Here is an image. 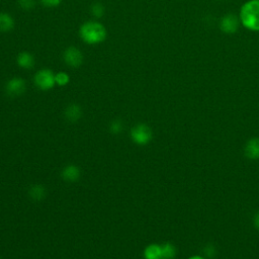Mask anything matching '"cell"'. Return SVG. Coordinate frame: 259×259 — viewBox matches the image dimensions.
I'll list each match as a JSON object with an SVG mask.
<instances>
[{
  "instance_id": "277c9868",
  "label": "cell",
  "mask_w": 259,
  "mask_h": 259,
  "mask_svg": "<svg viewBox=\"0 0 259 259\" xmlns=\"http://www.w3.org/2000/svg\"><path fill=\"white\" fill-rule=\"evenodd\" d=\"M35 83L42 90H50L56 84L55 74L49 69L40 70L35 76Z\"/></svg>"
},
{
  "instance_id": "8992f818",
  "label": "cell",
  "mask_w": 259,
  "mask_h": 259,
  "mask_svg": "<svg viewBox=\"0 0 259 259\" xmlns=\"http://www.w3.org/2000/svg\"><path fill=\"white\" fill-rule=\"evenodd\" d=\"M64 60L70 67H79L83 62L82 53L75 47H69L64 52Z\"/></svg>"
},
{
  "instance_id": "9c48e42d",
  "label": "cell",
  "mask_w": 259,
  "mask_h": 259,
  "mask_svg": "<svg viewBox=\"0 0 259 259\" xmlns=\"http://www.w3.org/2000/svg\"><path fill=\"white\" fill-rule=\"evenodd\" d=\"M244 154L250 160H259V137L251 138L247 141Z\"/></svg>"
},
{
  "instance_id": "6da1fadb",
  "label": "cell",
  "mask_w": 259,
  "mask_h": 259,
  "mask_svg": "<svg viewBox=\"0 0 259 259\" xmlns=\"http://www.w3.org/2000/svg\"><path fill=\"white\" fill-rule=\"evenodd\" d=\"M241 25L251 31L259 32V0H248L240 9Z\"/></svg>"
},
{
  "instance_id": "ba28073f",
  "label": "cell",
  "mask_w": 259,
  "mask_h": 259,
  "mask_svg": "<svg viewBox=\"0 0 259 259\" xmlns=\"http://www.w3.org/2000/svg\"><path fill=\"white\" fill-rule=\"evenodd\" d=\"M61 176L66 182L73 183V182H76L79 180V178L81 176V171L77 165L69 164L62 169Z\"/></svg>"
},
{
  "instance_id": "ac0fdd59",
  "label": "cell",
  "mask_w": 259,
  "mask_h": 259,
  "mask_svg": "<svg viewBox=\"0 0 259 259\" xmlns=\"http://www.w3.org/2000/svg\"><path fill=\"white\" fill-rule=\"evenodd\" d=\"M92 14L96 17V18H101L104 14V9L101 5L97 4V5H94L92 7Z\"/></svg>"
},
{
  "instance_id": "9a60e30c",
  "label": "cell",
  "mask_w": 259,
  "mask_h": 259,
  "mask_svg": "<svg viewBox=\"0 0 259 259\" xmlns=\"http://www.w3.org/2000/svg\"><path fill=\"white\" fill-rule=\"evenodd\" d=\"M162 256L161 259H174L176 256V248L172 243L166 242L161 245Z\"/></svg>"
},
{
  "instance_id": "7c38bea8",
  "label": "cell",
  "mask_w": 259,
  "mask_h": 259,
  "mask_svg": "<svg viewBox=\"0 0 259 259\" xmlns=\"http://www.w3.org/2000/svg\"><path fill=\"white\" fill-rule=\"evenodd\" d=\"M47 190L41 184H35L29 189V196L35 202H41L46 198Z\"/></svg>"
},
{
  "instance_id": "ffe728a7",
  "label": "cell",
  "mask_w": 259,
  "mask_h": 259,
  "mask_svg": "<svg viewBox=\"0 0 259 259\" xmlns=\"http://www.w3.org/2000/svg\"><path fill=\"white\" fill-rule=\"evenodd\" d=\"M41 3L48 8H54L61 4V0H41Z\"/></svg>"
},
{
  "instance_id": "30bf717a",
  "label": "cell",
  "mask_w": 259,
  "mask_h": 259,
  "mask_svg": "<svg viewBox=\"0 0 259 259\" xmlns=\"http://www.w3.org/2000/svg\"><path fill=\"white\" fill-rule=\"evenodd\" d=\"M82 116V109L78 104H70L65 109V117L71 122L79 120Z\"/></svg>"
},
{
  "instance_id": "3957f363",
  "label": "cell",
  "mask_w": 259,
  "mask_h": 259,
  "mask_svg": "<svg viewBox=\"0 0 259 259\" xmlns=\"http://www.w3.org/2000/svg\"><path fill=\"white\" fill-rule=\"evenodd\" d=\"M130 136H131V139L135 144L139 146H145L151 142L153 138V132L148 124L138 123L132 127Z\"/></svg>"
},
{
  "instance_id": "5bb4252c",
  "label": "cell",
  "mask_w": 259,
  "mask_h": 259,
  "mask_svg": "<svg viewBox=\"0 0 259 259\" xmlns=\"http://www.w3.org/2000/svg\"><path fill=\"white\" fill-rule=\"evenodd\" d=\"M15 26L14 19L5 13H0V31L2 32H9L13 30Z\"/></svg>"
},
{
  "instance_id": "4fadbf2b",
  "label": "cell",
  "mask_w": 259,
  "mask_h": 259,
  "mask_svg": "<svg viewBox=\"0 0 259 259\" xmlns=\"http://www.w3.org/2000/svg\"><path fill=\"white\" fill-rule=\"evenodd\" d=\"M18 64L22 68L31 69L34 67V65H35V58L32 54H30L28 52L21 53L18 56Z\"/></svg>"
},
{
  "instance_id": "52a82bcc",
  "label": "cell",
  "mask_w": 259,
  "mask_h": 259,
  "mask_svg": "<svg viewBox=\"0 0 259 259\" xmlns=\"http://www.w3.org/2000/svg\"><path fill=\"white\" fill-rule=\"evenodd\" d=\"M26 91V82L22 78H13L7 84V92L10 96L17 97Z\"/></svg>"
},
{
  "instance_id": "5b68a950",
  "label": "cell",
  "mask_w": 259,
  "mask_h": 259,
  "mask_svg": "<svg viewBox=\"0 0 259 259\" xmlns=\"http://www.w3.org/2000/svg\"><path fill=\"white\" fill-rule=\"evenodd\" d=\"M240 19L234 14H227L220 20V30L227 35L235 34L240 26Z\"/></svg>"
},
{
  "instance_id": "603a6c76",
  "label": "cell",
  "mask_w": 259,
  "mask_h": 259,
  "mask_svg": "<svg viewBox=\"0 0 259 259\" xmlns=\"http://www.w3.org/2000/svg\"><path fill=\"white\" fill-rule=\"evenodd\" d=\"M0 259H2V258H0Z\"/></svg>"
},
{
  "instance_id": "7402d4cb",
  "label": "cell",
  "mask_w": 259,
  "mask_h": 259,
  "mask_svg": "<svg viewBox=\"0 0 259 259\" xmlns=\"http://www.w3.org/2000/svg\"><path fill=\"white\" fill-rule=\"evenodd\" d=\"M188 259H206V258H204L203 256H199V255H196V256H191V257H189Z\"/></svg>"
},
{
  "instance_id": "d6986e66",
  "label": "cell",
  "mask_w": 259,
  "mask_h": 259,
  "mask_svg": "<svg viewBox=\"0 0 259 259\" xmlns=\"http://www.w3.org/2000/svg\"><path fill=\"white\" fill-rule=\"evenodd\" d=\"M20 6L24 10H32L35 6V0H20Z\"/></svg>"
},
{
  "instance_id": "8fae6325",
  "label": "cell",
  "mask_w": 259,
  "mask_h": 259,
  "mask_svg": "<svg viewBox=\"0 0 259 259\" xmlns=\"http://www.w3.org/2000/svg\"><path fill=\"white\" fill-rule=\"evenodd\" d=\"M143 255L145 259H161V256H162L161 245L156 243L149 244L144 249Z\"/></svg>"
},
{
  "instance_id": "7a4b0ae2",
  "label": "cell",
  "mask_w": 259,
  "mask_h": 259,
  "mask_svg": "<svg viewBox=\"0 0 259 259\" xmlns=\"http://www.w3.org/2000/svg\"><path fill=\"white\" fill-rule=\"evenodd\" d=\"M80 36L85 43L90 45H96L105 40L106 31L101 24L88 22L81 27Z\"/></svg>"
},
{
  "instance_id": "2e32d148",
  "label": "cell",
  "mask_w": 259,
  "mask_h": 259,
  "mask_svg": "<svg viewBox=\"0 0 259 259\" xmlns=\"http://www.w3.org/2000/svg\"><path fill=\"white\" fill-rule=\"evenodd\" d=\"M69 80H70V78L67 73L60 72V73L55 74V81H56V84H58L59 86L67 85L69 83Z\"/></svg>"
},
{
  "instance_id": "e0dca14e",
  "label": "cell",
  "mask_w": 259,
  "mask_h": 259,
  "mask_svg": "<svg viewBox=\"0 0 259 259\" xmlns=\"http://www.w3.org/2000/svg\"><path fill=\"white\" fill-rule=\"evenodd\" d=\"M123 128V125H122V122L119 120V119H115L113 121L110 122V125H109V131L113 134V135H117L119 133H121Z\"/></svg>"
},
{
  "instance_id": "44dd1931",
  "label": "cell",
  "mask_w": 259,
  "mask_h": 259,
  "mask_svg": "<svg viewBox=\"0 0 259 259\" xmlns=\"http://www.w3.org/2000/svg\"><path fill=\"white\" fill-rule=\"evenodd\" d=\"M253 225L254 227L259 230V212H257L255 215H254V218H253Z\"/></svg>"
}]
</instances>
